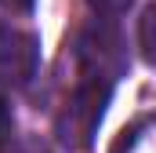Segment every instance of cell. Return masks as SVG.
I'll return each instance as SVG.
<instances>
[{"mask_svg": "<svg viewBox=\"0 0 156 153\" xmlns=\"http://www.w3.org/2000/svg\"><path fill=\"white\" fill-rule=\"evenodd\" d=\"M109 95H113V84L94 80V76H80L76 91L69 95V102L62 106V113L55 120L58 142L66 150H87L94 142V131H98V124L105 117Z\"/></svg>", "mask_w": 156, "mask_h": 153, "instance_id": "cell-1", "label": "cell"}, {"mask_svg": "<svg viewBox=\"0 0 156 153\" xmlns=\"http://www.w3.org/2000/svg\"><path fill=\"white\" fill-rule=\"evenodd\" d=\"M76 66H80V76L116 84L120 73L127 69V51L109 26H91L76 40Z\"/></svg>", "mask_w": 156, "mask_h": 153, "instance_id": "cell-2", "label": "cell"}, {"mask_svg": "<svg viewBox=\"0 0 156 153\" xmlns=\"http://www.w3.org/2000/svg\"><path fill=\"white\" fill-rule=\"evenodd\" d=\"M40 66V40L15 26H0V88H26Z\"/></svg>", "mask_w": 156, "mask_h": 153, "instance_id": "cell-3", "label": "cell"}, {"mask_svg": "<svg viewBox=\"0 0 156 153\" xmlns=\"http://www.w3.org/2000/svg\"><path fill=\"white\" fill-rule=\"evenodd\" d=\"M116 153H156V120L138 124V128L116 146Z\"/></svg>", "mask_w": 156, "mask_h": 153, "instance_id": "cell-4", "label": "cell"}, {"mask_svg": "<svg viewBox=\"0 0 156 153\" xmlns=\"http://www.w3.org/2000/svg\"><path fill=\"white\" fill-rule=\"evenodd\" d=\"M138 44H142L145 58L156 66V7H145V15H142V26H138Z\"/></svg>", "mask_w": 156, "mask_h": 153, "instance_id": "cell-5", "label": "cell"}, {"mask_svg": "<svg viewBox=\"0 0 156 153\" xmlns=\"http://www.w3.org/2000/svg\"><path fill=\"white\" fill-rule=\"evenodd\" d=\"M11 139H15V117L7 110V102L0 99V153L11 150Z\"/></svg>", "mask_w": 156, "mask_h": 153, "instance_id": "cell-6", "label": "cell"}, {"mask_svg": "<svg viewBox=\"0 0 156 153\" xmlns=\"http://www.w3.org/2000/svg\"><path fill=\"white\" fill-rule=\"evenodd\" d=\"M102 15H123L127 7H131V0H91Z\"/></svg>", "mask_w": 156, "mask_h": 153, "instance_id": "cell-7", "label": "cell"}, {"mask_svg": "<svg viewBox=\"0 0 156 153\" xmlns=\"http://www.w3.org/2000/svg\"><path fill=\"white\" fill-rule=\"evenodd\" d=\"M0 4H7L11 11H33V4H37V0H0Z\"/></svg>", "mask_w": 156, "mask_h": 153, "instance_id": "cell-8", "label": "cell"}, {"mask_svg": "<svg viewBox=\"0 0 156 153\" xmlns=\"http://www.w3.org/2000/svg\"><path fill=\"white\" fill-rule=\"evenodd\" d=\"M18 153H44V146H37V142H29V146H22Z\"/></svg>", "mask_w": 156, "mask_h": 153, "instance_id": "cell-9", "label": "cell"}]
</instances>
